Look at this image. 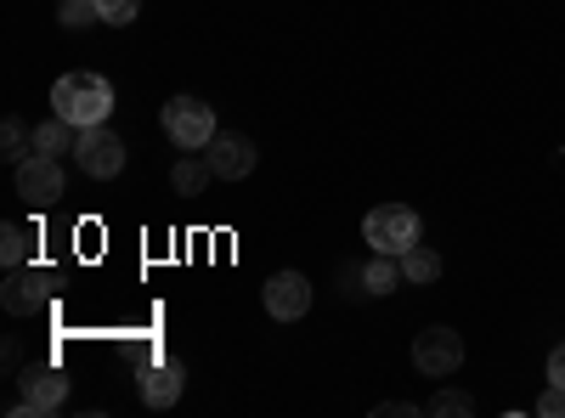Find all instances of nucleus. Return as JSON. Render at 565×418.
I'll return each mask as SVG.
<instances>
[{
	"label": "nucleus",
	"mask_w": 565,
	"mask_h": 418,
	"mask_svg": "<svg viewBox=\"0 0 565 418\" xmlns=\"http://www.w3.org/2000/svg\"><path fill=\"white\" fill-rule=\"evenodd\" d=\"M18 199H29L34 210H52V204L63 199V170H57V159H45V153L23 159V164H18Z\"/></svg>",
	"instance_id": "0eeeda50"
},
{
	"label": "nucleus",
	"mask_w": 565,
	"mask_h": 418,
	"mask_svg": "<svg viewBox=\"0 0 565 418\" xmlns=\"http://www.w3.org/2000/svg\"><path fill=\"white\" fill-rule=\"evenodd\" d=\"M164 130H170L175 148L204 153V148L215 142V108L199 103V97H170V103H164Z\"/></svg>",
	"instance_id": "20e7f679"
},
{
	"label": "nucleus",
	"mask_w": 565,
	"mask_h": 418,
	"mask_svg": "<svg viewBox=\"0 0 565 418\" xmlns=\"http://www.w3.org/2000/svg\"><path fill=\"white\" fill-rule=\"evenodd\" d=\"M97 12H103V23H136V12H141V0H97Z\"/></svg>",
	"instance_id": "aec40b11"
},
{
	"label": "nucleus",
	"mask_w": 565,
	"mask_h": 418,
	"mask_svg": "<svg viewBox=\"0 0 565 418\" xmlns=\"http://www.w3.org/2000/svg\"><path fill=\"white\" fill-rule=\"evenodd\" d=\"M52 114L57 119H68L74 130H85V125H108V114H114V85L103 79V74H63L57 85H52Z\"/></svg>",
	"instance_id": "f257e3e1"
},
{
	"label": "nucleus",
	"mask_w": 565,
	"mask_h": 418,
	"mask_svg": "<svg viewBox=\"0 0 565 418\" xmlns=\"http://www.w3.org/2000/svg\"><path fill=\"white\" fill-rule=\"evenodd\" d=\"M537 412H543V418H565V385H548V390L537 396Z\"/></svg>",
	"instance_id": "412c9836"
},
{
	"label": "nucleus",
	"mask_w": 565,
	"mask_h": 418,
	"mask_svg": "<svg viewBox=\"0 0 565 418\" xmlns=\"http://www.w3.org/2000/svg\"><path fill=\"white\" fill-rule=\"evenodd\" d=\"M413 362H418L424 379H452L458 367H463V340L452 329H424L413 340Z\"/></svg>",
	"instance_id": "423d86ee"
},
{
	"label": "nucleus",
	"mask_w": 565,
	"mask_h": 418,
	"mask_svg": "<svg viewBox=\"0 0 565 418\" xmlns=\"http://www.w3.org/2000/svg\"><path fill=\"white\" fill-rule=\"evenodd\" d=\"M0 148H7V159L12 164H23V159H34V136H29V125L12 114L7 125H0Z\"/></svg>",
	"instance_id": "f3484780"
},
{
	"label": "nucleus",
	"mask_w": 565,
	"mask_h": 418,
	"mask_svg": "<svg viewBox=\"0 0 565 418\" xmlns=\"http://www.w3.org/2000/svg\"><path fill=\"white\" fill-rule=\"evenodd\" d=\"M402 277H407V283H436V277H441V255L424 249V244H413V249L402 255Z\"/></svg>",
	"instance_id": "dca6fc26"
},
{
	"label": "nucleus",
	"mask_w": 565,
	"mask_h": 418,
	"mask_svg": "<svg viewBox=\"0 0 565 418\" xmlns=\"http://www.w3.org/2000/svg\"><path fill=\"white\" fill-rule=\"evenodd\" d=\"M210 164H215V181H244L255 170V142L238 130H215V142L204 148Z\"/></svg>",
	"instance_id": "6e6552de"
},
{
	"label": "nucleus",
	"mask_w": 565,
	"mask_h": 418,
	"mask_svg": "<svg viewBox=\"0 0 565 418\" xmlns=\"http://www.w3.org/2000/svg\"><path fill=\"white\" fill-rule=\"evenodd\" d=\"M29 255H34V232L7 221V226H0V260H7V266H29Z\"/></svg>",
	"instance_id": "2eb2a0df"
},
{
	"label": "nucleus",
	"mask_w": 565,
	"mask_h": 418,
	"mask_svg": "<svg viewBox=\"0 0 565 418\" xmlns=\"http://www.w3.org/2000/svg\"><path fill=\"white\" fill-rule=\"evenodd\" d=\"M181 390H186V367L175 356L153 362L148 374H141V401L148 407H170V401H181Z\"/></svg>",
	"instance_id": "9b49d317"
},
{
	"label": "nucleus",
	"mask_w": 565,
	"mask_h": 418,
	"mask_svg": "<svg viewBox=\"0 0 565 418\" xmlns=\"http://www.w3.org/2000/svg\"><path fill=\"white\" fill-rule=\"evenodd\" d=\"M430 412H436V418H441V412H447V418H469V412H476V401H469L463 390H436V396H430Z\"/></svg>",
	"instance_id": "6ab92c4d"
},
{
	"label": "nucleus",
	"mask_w": 565,
	"mask_h": 418,
	"mask_svg": "<svg viewBox=\"0 0 565 418\" xmlns=\"http://www.w3.org/2000/svg\"><path fill=\"white\" fill-rule=\"evenodd\" d=\"M68 396V379L57 367H29L23 374V412H57Z\"/></svg>",
	"instance_id": "9d476101"
},
{
	"label": "nucleus",
	"mask_w": 565,
	"mask_h": 418,
	"mask_svg": "<svg viewBox=\"0 0 565 418\" xmlns=\"http://www.w3.org/2000/svg\"><path fill=\"white\" fill-rule=\"evenodd\" d=\"M74 159H79V170H85V175L114 181V175L125 170V142H119V136H114L108 125H85V130H79Z\"/></svg>",
	"instance_id": "39448f33"
},
{
	"label": "nucleus",
	"mask_w": 565,
	"mask_h": 418,
	"mask_svg": "<svg viewBox=\"0 0 565 418\" xmlns=\"http://www.w3.org/2000/svg\"><path fill=\"white\" fill-rule=\"evenodd\" d=\"M548 385H565V345H554L548 356Z\"/></svg>",
	"instance_id": "4be33fe9"
},
{
	"label": "nucleus",
	"mask_w": 565,
	"mask_h": 418,
	"mask_svg": "<svg viewBox=\"0 0 565 418\" xmlns=\"http://www.w3.org/2000/svg\"><path fill=\"white\" fill-rule=\"evenodd\" d=\"M362 238L373 255H407L418 244V215L407 204H380V210H367Z\"/></svg>",
	"instance_id": "f03ea898"
},
{
	"label": "nucleus",
	"mask_w": 565,
	"mask_h": 418,
	"mask_svg": "<svg viewBox=\"0 0 565 418\" xmlns=\"http://www.w3.org/2000/svg\"><path fill=\"white\" fill-rule=\"evenodd\" d=\"M57 294V277L40 266H7V283H0V306L7 317H40Z\"/></svg>",
	"instance_id": "7ed1b4c3"
},
{
	"label": "nucleus",
	"mask_w": 565,
	"mask_h": 418,
	"mask_svg": "<svg viewBox=\"0 0 565 418\" xmlns=\"http://www.w3.org/2000/svg\"><path fill=\"white\" fill-rule=\"evenodd\" d=\"M79 148V130L68 125V119H45L40 130H34V153H45V159H63V153H74Z\"/></svg>",
	"instance_id": "f8f14e48"
},
{
	"label": "nucleus",
	"mask_w": 565,
	"mask_h": 418,
	"mask_svg": "<svg viewBox=\"0 0 565 418\" xmlns=\"http://www.w3.org/2000/svg\"><path fill=\"white\" fill-rule=\"evenodd\" d=\"M266 311H271L277 322L306 317V311H311V283H306L300 271H277V277H266Z\"/></svg>",
	"instance_id": "1a4fd4ad"
},
{
	"label": "nucleus",
	"mask_w": 565,
	"mask_h": 418,
	"mask_svg": "<svg viewBox=\"0 0 565 418\" xmlns=\"http://www.w3.org/2000/svg\"><path fill=\"white\" fill-rule=\"evenodd\" d=\"M396 283H407V277H402V255H373L362 266V289L367 294H391Z\"/></svg>",
	"instance_id": "ddd939ff"
},
{
	"label": "nucleus",
	"mask_w": 565,
	"mask_h": 418,
	"mask_svg": "<svg viewBox=\"0 0 565 418\" xmlns=\"http://www.w3.org/2000/svg\"><path fill=\"white\" fill-rule=\"evenodd\" d=\"M210 181H215L210 153H193V159H181V164H175V193H181V199H199Z\"/></svg>",
	"instance_id": "4468645a"
},
{
	"label": "nucleus",
	"mask_w": 565,
	"mask_h": 418,
	"mask_svg": "<svg viewBox=\"0 0 565 418\" xmlns=\"http://www.w3.org/2000/svg\"><path fill=\"white\" fill-rule=\"evenodd\" d=\"M57 23L63 29H90V23H103V12H97V0H63Z\"/></svg>",
	"instance_id": "a211bd4d"
}]
</instances>
